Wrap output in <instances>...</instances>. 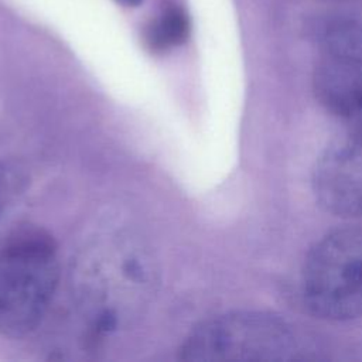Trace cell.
I'll return each instance as SVG.
<instances>
[{
  "instance_id": "cell-3",
  "label": "cell",
  "mask_w": 362,
  "mask_h": 362,
  "mask_svg": "<svg viewBox=\"0 0 362 362\" xmlns=\"http://www.w3.org/2000/svg\"><path fill=\"white\" fill-rule=\"evenodd\" d=\"M303 296L321 318L362 315V229H339L314 245L303 267Z\"/></svg>"
},
{
  "instance_id": "cell-6",
  "label": "cell",
  "mask_w": 362,
  "mask_h": 362,
  "mask_svg": "<svg viewBox=\"0 0 362 362\" xmlns=\"http://www.w3.org/2000/svg\"><path fill=\"white\" fill-rule=\"evenodd\" d=\"M322 55L362 64V21L349 16L328 18L320 30Z\"/></svg>"
},
{
  "instance_id": "cell-5",
  "label": "cell",
  "mask_w": 362,
  "mask_h": 362,
  "mask_svg": "<svg viewBox=\"0 0 362 362\" xmlns=\"http://www.w3.org/2000/svg\"><path fill=\"white\" fill-rule=\"evenodd\" d=\"M314 90L329 112L348 117L362 105V64L322 55L314 72Z\"/></svg>"
},
{
  "instance_id": "cell-4",
  "label": "cell",
  "mask_w": 362,
  "mask_h": 362,
  "mask_svg": "<svg viewBox=\"0 0 362 362\" xmlns=\"http://www.w3.org/2000/svg\"><path fill=\"white\" fill-rule=\"evenodd\" d=\"M345 119L346 132L320 157L313 187L325 211L362 218V105Z\"/></svg>"
},
{
  "instance_id": "cell-2",
  "label": "cell",
  "mask_w": 362,
  "mask_h": 362,
  "mask_svg": "<svg viewBox=\"0 0 362 362\" xmlns=\"http://www.w3.org/2000/svg\"><path fill=\"white\" fill-rule=\"evenodd\" d=\"M296 338L290 325L267 313L236 311L208 318L184 339V361H284Z\"/></svg>"
},
{
  "instance_id": "cell-8",
  "label": "cell",
  "mask_w": 362,
  "mask_h": 362,
  "mask_svg": "<svg viewBox=\"0 0 362 362\" xmlns=\"http://www.w3.org/2000/svg\"><path fill=\"white\" fill-rule=\"evenodd\" d=\"M119 3H122L123 6H132V7H136L141 3V0H117Z\"/></svg>"
},
{
  "instance_id": "cell-7",
  "label": "cell",
  "mask_w": 362,
  "mask_h": 362,
  "mask_svg": "<svg viewBox=\"0 0 362 362\" xmlns=\"http://www.w3.org/2000/svg\"><path fill=\"white\" fill-rule=\"evenodd\" d=\"M163 52L174 45L184 44L189 37V20L185 11L175 3H167L163 7L160 20L151 21Z\"/></svg>"
},
{
  "instance_id": "cell-1",
  "label": "cell",
  "mask_w": 362,
  "mask_h": 362,
  "mask_svg": "<svg viewBox=\"0 0 362 362\" xmlns=\"http://www.w3.org/2000/svg\"><path fill=\"white\" fill-rule=\"evenodd\" d=\"M58 280L54 238L38 226L13 230L0 246V334L30 335L45 317Z\"/></svg>"
}]
</instances>
